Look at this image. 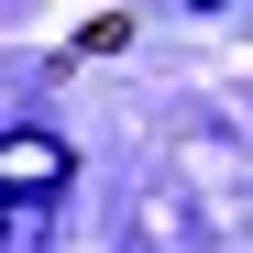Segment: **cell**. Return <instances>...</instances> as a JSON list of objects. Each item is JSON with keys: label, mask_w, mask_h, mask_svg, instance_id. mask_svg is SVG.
<instances>
[{"label": "cell", "mask_w": 253, "mask_h": 253, "mask_svg": "<svg viewBox=\"0 0 253 253\" xmlns=\"http://www.w3.org/2000/svg\"><path fill=\"white\" fill-rule=\"evenodd\" d=\"M66 176H77V165H66L55 132H0V198H55Z\"/></svg>", "instance_id": "cell-1"}]
</instances>
